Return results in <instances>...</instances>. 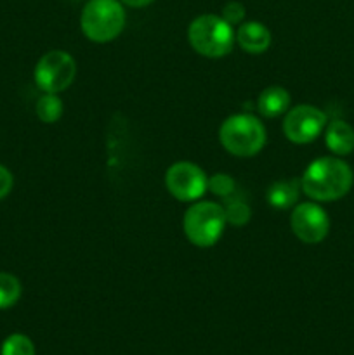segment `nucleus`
<instances>
[{"label":"nucleus","instance_id":"f257e3e1","mask_svg":"<svg viewBox=\"0 0 354 355\" xmlns=\"http://www.w3.org/2000/svg\"><path fill=\"white\" fill-rule=\"evenodd\" d=\"M353 170L339 158H318L305 168L301 179L302 191L316 201H335L353 187Z\"/></svg>","mask_w":354,"mask_h":355},{"label":"nucleus","instance_id":"f03ea898","mask_svg":"<svg viewBox=\"0 0 354 355\" xmlns=\"http://www.w3.org/2000/svg\"><path fill=\"white\" fill-rule=\"evenodd\" d=\"M80 26L89 40L106 44L124 31L125 10L120 0H89L80 16Z\"/></svg>","mask_w":354,"mask_h":355},{"label":"nucleus","instance_id":"7ed1b4c3","mask_svg":"<svg viewBox=\"0 0 354 355\" xmlns=\"http://www.w3.org/2000/svg\"><path fill=\"white\" fill-rule=\"evenodd\" d=\"M187 40L205 58H222L235 45V31L228 21L215 14L198 16L187 28Z\"/></svg>","mask_w":354,"mask_h":355},{"label":"nucleus","instance_id":"20e7f679","mask_svg":"<svg viewBox=\"0 0 354 355\" xmlns=\"http://www.w3.org/2000/svg\"><path fill=\"white\" fill-rule=\"evenodd\" d=\"M219 141L231 155L248 158L266 144V128L252 114H233L222 121Z\"/></svg>","mask_w":354,"mask_h":355},{"label":"nucleus","instance_id":"39448f33","mask_svg":"<svg viewBox=\"0 0 354 355\" xmlns=\"http://www.w3.org/2000/svg\"><path fill=\"white\" fill-rule=\"evenodd\" d=\"M226 224L228 220L222 205L200 201L187 208L184 215V234L194 246L208 248L221 239Z\"/></svg>","mask_w":354,"mask_h":355},{"label":"nucleus","instance_id":"423d86ee","mask_svg":"<svg viewBox=\"0 0 354 355\" xmlns=\"http://www.w3.org/2000/svg\"><path fill=\"white\" fill-rule=\"evenodd\" d=\"M76 75V62L68 52L51 51L35 66V83L45 94H59L68 89Z\"/></svg>","mask_w":354,"mask_h":355},{"label":"nucleus","instance_id":"0eeeda50","mask_svg":"<svg viewBox=\"0 0 354 355\" xmlns=\"http://www.w3.org/2000/svg\"><path fill=\"white\" fill-rule=\"evenodd\" d=\"M165 184L169 193L179 201H194L207 191L208 177L194 163L179 162L167 170Z\"/></svg>","mask_w":354,"mask_h":355},{"label":"nucleus","instance_id":"6e6552de","mask_svg":"<svg viewBox=\"0 0 354 355\" xmlns=\"http://www.w3.org/2000/svg\"><path fill=\"white\" fill-rule=\"evenodd\" d=\"M326 125V114L311 104H301L288 111L283 120V132L288 141L307 144L318 139Z\"/></svg>","mask_w":354,"mask_h":355},{"label":"nucleus","instance_id":"1a4fd4ad","mask_svg":"<svg viewBox=\"0 0 354 355\" xmlns=\"http://www.w3.org/2000/svg\"><path fill=\"white\" fill-rule=\"evenodd\" d=\"M294 234L307 245L323 241L330 231L328 214L316 203H301L294 208L290 218Z\"/></svg>","mask_w":354,"mask_h":355},{"label":"nucleus","instance_id":"9d476101","mask_svg":"<svg viewBox=\"0 0 354 355\" xmlns=\"http://www.w3.org/2000/svg\"><path fill=\"white\" fill-rule=\"evenodd\" d=\"M239 47L248 54H262L271 45V31L257 21H246L236 33Z\"/></svg>","mask_w":354,"mask_h":355},{"label":"nucleus","instance_id":"9b49d317","mask_svg":"<svg viewBox=\"0 0 354 355\" xmlns=\"http://www.w3.org/2000/svg\"><path fill=\"white\" fill-rule=\"evenodd\" d=\"M326 146L339 156L351 155L354 151V128L342 120H333L326 128Z\"/></svg>","mask_w":354,"mask_h":355},{"label":"nucleus","instance_id":"f8f14e48","mask_svg":"<svg viewBox=\"0 0 354 355\" xmlns=\"http://www.w3.org/2000/svg\"><path fill=\"white\" fill-rule=\"evenodd\" d=\"M288 106H290V94L283 87H267L257 99V110L266 118L280 116L288 110Z\"/></svg>","mask_w":354,"mask_h":355},{"label":"nucleus","instance_id":"ddd939ff","mask_svg":"<svg viewBox=\"0 0 354 355\" xmlns=\"http://www.w3.org/2000/svg\"><path fill=\"white\" fill-rule=\"evenodd\" d=\"M301 180H278V182L271 184L267 189V201L271 207L280 208V210H287L292 208L298 201V194H301Z\"/></svg>","mask_w":354,"mask_h":355},{"label":"nucleus","instance_id":"4468645a","mask_svg":"<svg viewBox=\"0 0 354 355\" xmlns=\"http://www.w3.org/2000/svg\"><path fill=\"white\" fill-rule=\"evenodd\" d=\"M224 214H226V220L233 225H245L246 222L250 220L252 217V210H250L248 205L238 196H229L224 198Z\"/></svg>","mask_w":354,"mask_h":355},{"label":"nucleus","instance_id":"2eb2a0df","mask_svg":"<svg viewBox=\"0 0 354 355\" xmlns=\"http://www.w3.org/2000/svg\"><path fill=\"white\" fill-rule=\"evenodd\" d=\"M37 116L44 123H56L62 116V101L56 94H44L37 101Z\"/></svg>","mask_w":354,"mask_h":355},{"label":"nucleus","instance_id":"dca6fc26","mask_svg":"<svg viewBox=\"0 0 354 355\" xmlns=\"http://www.w3.org/2000/svg\"><path fill=\"white\" fill-rule=\"evenodd\" d=\"M21 283L9 272H0V309H9L19 300Z\"/></svg>","mask_w":354,"mask_h":355},{"label":"nucleus","instance_id":"f3484780","mask_svg":"<svg viewBox=\"0 0 354 355\" xmlns=\"http://www.w3.org/2000/svg\"><path fill=\"white\" fill-rule=\"evenodd\" d=\"M0 355H35V345L26 335L16 333L7 336L0 349Z\"/></svg>","mask_w":354,"mask_h":355},{"label":"nucleus","instance_id":"a211bd4d","mask_svg":"<svg viewBox=\"0 0 354 355\" xmlns=\"http://www.w3.org/2000/svg\"><path fill=\"white\" fill-rule=\"evenodd\" d=\"M235 180L228 175V173H215L208 179V191L215 194L219 198H229L235 194Z\"/></svg>","mask_w":354,"mask_h":355},{"label":"nucleus","instance_id":"6ab92c4d","mask_svg":"<svg viewBox=\"0 0 354 355\" xmlns=\"http://www.w3.org/2000/svg\"><path fill=\"white\" fill-rule=\"evenodd\" d=\"M222 19L228 21L229 24H238L242 23L243 17H245V7L239 2H229L226 3V7L222 9Z\"/></svg>","mask_w":354,"mask_h":355},{"label":"nucleus","instance_id":"aec40b11","mask_svg":"<svg viewBox=\"0 0 354 355\" xmlns=\"http://www.w3.org/2000/svg\"><path fill=\"white\" fill-rule=\"evenodd\" d=\"M12 184H14L12 173H10L6 166L0 165V200H2V198H6L7 194L10 193V189H12Z\"/></svg>","mask_w":354,"mask_h":355},{"label":"nucleus","instance_id":"412c9836","mask_svg":"<svg viewBox=\"0 0 354 355\" xmlns=\"http://www.w3.org/2000/svg\"><path fill=\"white\" fill-rule=\"evenodd\" d=\"M120 2L128 7H146L149 6V3L155 2V0H120Z\"/></svg>","mask_w":354,"mask_h":355}]
</instances>
